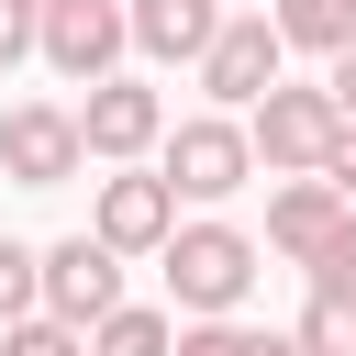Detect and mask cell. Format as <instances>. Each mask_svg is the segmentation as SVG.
Returning <instances> with one entry per match:
<instances>
[{
    "label": "cell",
    "instance_id": "6",
    "mask_svg": "<svg viewBox=\"0 0 356 356\" xmlns=\"http://www.w3.org/2000/svg\"><path fill=\"white\" fill-rule=\"evenodd\" d=\"M167 145V100L145 89V78H100L89 100H78V156H100V167H145Z\"/></svg>",
    "mask_w": 356,
    "mask_h": 356
},
{
    "label": "cell",
    "instance_id": "7",
    "mask_svg": "<svg viewBox=\"0 0 356 356\" xmlns=\"http://www.w3.org/2000/svg\"><path fill=\"white\" fill-rule=\"evenodd\" d=\"M89 156H78V111L67 100H11L0 111V178L11 189H67Z\"/></svg>",
    "mask_w": 356,
    "mask_h": 356
},
{
    "label": "cell",
    "instance_id": "18",
    "mask_svg": "<svg viewBox=\"0 0 356 356\" xmlns=\"http://www.w3.org/2000/svg\"><path fill=\"white\" fill-rule=\"evenodd\" d=\"M33 44H44V22H33V0H0V78H11V67L33 56Z\"/></svg>",
    "mask_w": 356,
    "mask_h": 356
},
{
    "label": "cell",
    "instance_id": "20",
    "mask_svg": "<svg viewBox=\"0 0 356 356\" xmlns=\"http://www.w3.org/2000/svg\"><path fill=\"white\" fill-rule=\"evenodd\" d=\"M323 178H334V200L356 211V122H345V145H334V167H323Z\"/></svg>",
    "mask_w": 356,
    "mask_h": 356
},
{
    "label": "cell",
    "instance_id": "19",
    "mask_svg": "<svg viewBox=\"0 0 356 356\" xmlns=\"http://www.w3.org/2000/svg\"><path fill=\"white\" fill-rule=\"evenodd\" d=\"M178 356H245V323H178Z\"/></svg>",
    "mask_w": 356,
    "mask_h": 356
},
{
    "label": "cell",
    "instance_id": "22",
    "mask_svg": "<svg viewBox=\"0 0 356 356\" xmlns=\"http://www.w3.org/2000/svg\"><path fill=\"white\" fill-rule=\"evenodd\" d=\"M245 356H300V345H289V334H256V323H245Z\"/></svg>",
    "mask_w": 356,
    "mask_h": 356
},
{
    "label": "cell",
    "instance_id": "12",
    "mask_svg": "<svg viewBox=\"0 0 356 356\" xmlns=\"http://www.w3.org/2000/svg\"><path fill=\"white\" fill-rule=\"evenodd\" d=\"M267 22H278L289 56H345V44H356V0H278Z\"/></svg>",
    "mask_w": 356,
    "mask_h": 356
},
{
    "label": "cell",
    "instance_id": "13",
    "mask_svg": "<svg viewBox=\"0 0 356 356\" xmlns=\"http://www.w3.org/2000/svg\"><path fill=\"white\" fill-rule=\"evenodd\" d=\"M89 356H178V323H167L156 300H122V312L89 334Z\"/></svg>",
    "mask_w": 356,
    "mask_h": 356
},
{
    "label": "cell",
    "instance_id": "2",
    "mask_svg": "<svg viewBox=\"0 0 356 356\" xmlns=\"http://www.w3.org/2000/svg\"><path fill=\"white\" fill-rule=\"evenodd\" d=\"M156 178H167L189 211H222V200L256 178V145H245V122H234V111H189V122H167Z\"/></svg>",
    "mask_w": 356,
    "mask_h": 356
},
{
    "label": "cell",
    "instance_id": "15",
    "mask_svg": "<svg viewBox=\"0 0 356 356\" xmlns=\"http://www.w3.org/2000/svg\"><path fill=\"white\" fill-rule=\"evenodd\" d=\"M289 345H300V356H356V300H300Z\"/></svg>",
    "mask_w": 356,
    "mask_h": 356
},
{
    "label": "cell",
    "instance_id": "1",
    "mask_svg": "<svg viewBox=\"0 0 356 356\" xmlns=\"http://www.w3.org/2000/svg\"><path fill=\"white\" fill-rule=\"evenodd\" d=\"M167 300L189 312V323H234L245 312V289H256V267H267V245L245 234V222H222V211H200V222H178L167 234Z\"/></svg>",
    "mask_w": 356,
    "mask_h": 356
},
{
    "label": "cell",
    "instance_id": "23",
    "mask_svg": "<svg viewBox=\"0 0 356 356\" xmlns=\"http://www.w3.org/2000/svg\"><path fill=\"white\" fill-rule=\"evenodd\" d=\"M44 11H78V0H33V22H44Z\"/></svg>",
    "mask_w": 356,
    "mask_h": 356
},
{
    "label": "cell",
    "instance_id": "11",
    "mask_svg": "<svg viewBox=\"0 0 356 356\" xmlns=\"http://www.w3.org/2000/svg\"><path fill=\"white\" fill-rule=\"evenodd\" d=\"M122 33H134V56H156V67H200L211 33H222V0H122Z\"/></svg>",
    "mask_w": 356,
    "mask_h": 356
},
{
    "label": "cell",
    "instance_id": "8",
    "mask_svg": "<svg viewBox=\"0 0 356 356\" xmlns=\"http://www.w3.org/2000/svg\"><path fill=\"white\" fill-rule=\"evenodd\" d=\"M111 312H122V256L89 245V234H56V245H44V323L100 334Z\"/></svg>",
    "mask_w": 356,
    "mask_h": 356
},
{
    "label": "cell",
    "instance_id": "4",
    "mask_svg": "<svg viewBox=\"0 0 356 356\" xmlns=\"http://www.w3.org/2000/svg\"><path fill=\"white\" fill-rule=\"evenodd\" d=\"M167 234H178V189H167L156 167L89 178V245H111V256H167Z\"/></svg>",
    "mask_w": 356,
    "mask_h": 356
},
{
    "label": "cell",
    "instance_id": "3",
    "mask_svg": "<svg viewBox=\"0 0 356 356\" xmlns=\"http://www.w3.org/2000/svg\"><path fill=\"white\" fill-rule=\"evenodd\" d=\"M245 145H256L267 178H323L334 145H345V111H334L323 89H289V78H278V89L245 111Z\"/></svg>",
    "mask_w": 356,
    "mask_h": 356
},
{
    "label": "cell",
    "instance_id": "5",
    "mask_svg": "<svg viewBox=\"0 0 356 356\" xmlns=\"http://www.w3.org/2000/svg\"><path fill=\"white\" fill-rule=\"evenodd\" d=\"M278 67H289L278 22H267V11H222L211 56H200V89H211V111H256V100L278 89Z\"/></svg>",
    "mask_w": 356,
    "mask_h": 356
},
{
    "label": "cell",
    "instance_id": "21",
    "mask_svg": "<svg viewBox=\"0 0 356 356\" xmlns=\"http://www.w3.org/2000/svg\"><path fill=\"white\" fill-rule=\"evenodd\" d=\"M323 100H334V111H345V122H356V44H345V56H334V78H323Z\"/></svg>",
    "mask_w": 356,
    "mask_h": 356
},
{
    "label": "cell",
    "instance_id": "14",
    "mask_svg": "<svg viewBox=\"0 0 356 356\" xmlns=\"http://www.w3.org/2000/svg\"><path fill=\"white\" fill-rule=\"evenodd\" d=\"M33 312H44V245L0 234V334H11V323H33Z\"/></svg>",
    "mask_w": 356,
    "mask_h": 356
},
{
    "label": "cell",
    "instance_id": "10",
    "mask_svg": "<svg viewBox=\"0 0 356 356\" xmlns=\"http://www.w3.org/2000/svg\"><path fill=\"white\" fill-rule=\"evenodd\" d=\"M345 222H356V211L334 200V178H278V189H267V256H289V267H312Z\"/></svg>",
    "mask_w": 356,
    "mask_h": 356
},
{
    "label": "cell",
    "instance_id": "17",
    "mask_svg": "<svg viewBox=\"0 0 356 356\" xmlns=\"http://www.w3.org/2000/svg\"><path fill=\"white\" fill-rule=\"evenodd\" d=\"M0 356H89V334H67V323H44V312H33V323H11V334H0Z\"/></svg>",
    "mask_w": 356,
    "mask_h": 356
},
{
    "label": "cell",
    "instance_id": "9",
    "mask_svg": "<svg viewBox=\"0 0 356 356\" xmlns=\"http://www.w3.org/2000/svg\"><path fill=\"white\" fill-rule=\"evenodd\" d=\"M67 89H100V78H122V56H134V33H122V0H78V11H44V44H33Z\"/></svg>",
    "mask_w": 356,
    "mask_h": 356
},
{
    "label": "cell",
    "instance_id": "16",
    "mask_svg": "<svg viewBox=\"0 0 356 356\" xmlns=\"http://www.w3.org/2000/svg\"><path fill=\"white\" fill-rule=\"evenodd\" d=\"M312 300H356V222H345V234L312 256Z\"/></svg>",
    "mask_w": 356,
    "mask_h": 356
}]
</instances>
